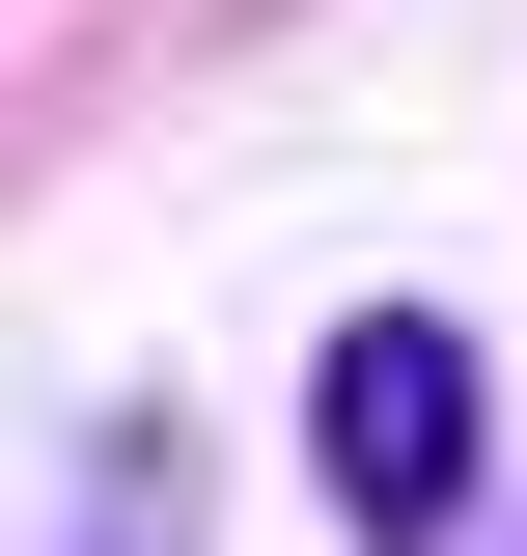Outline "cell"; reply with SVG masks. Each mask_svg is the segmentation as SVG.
Here are the masks:
<instances>
[{
    "label": "cell",
    "instance_id": "6da1fadb",
    "mask_svg": "<svg viewBox=\"0 0 527 556\" xmlns=\"http://www.w3.org/2000/svg\"><path fill=\"white\" fill-rule=\"evenodd\" d=\"M306 473H333V529H389V556L472 501V334H445V306H361V334H333Z\"/></svg>",
    "mask_w": 527,
    "mask_h": 556
}]
</instances>
